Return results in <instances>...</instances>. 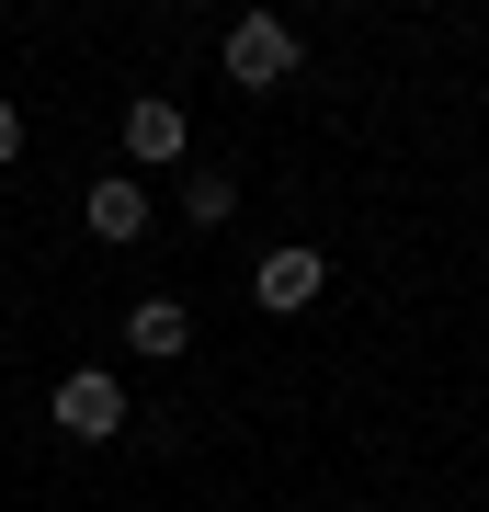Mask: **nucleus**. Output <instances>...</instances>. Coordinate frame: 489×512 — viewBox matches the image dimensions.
Masks as SVG:
<instances>
[{"label": "nucleus", "instance_id": "1", "mask_svg": "<svg viewBox=\"0 0 489 512\" xmlns=\"http://www.w3.org/2000/svg\"><path fill=\"white\" fill-rule=\"evenodd\" d=\"M217 69H228V92H285V80H296V35L273 12H239L228 46H217Z\"/></svg>", "mask_w": 489, "mask_h": 512}, {"label": "nucleus", "instance_id": "2", "mask_svg": "<svg viewBox=\"0 0 489 512\" xmlns=\"http://www.w3.org/2000/svg\"><path fill=\"white\" fill-rule=\"evenodd\" d=\"M46 410H57L69 444H114V433H126V376H114V365H69Z\"/></svg>", "mask_w": 489, "mask_h": 512}, {"label": "nucleus", "instance_id": "3", "mask_svg": "<svg viewBox=\"0 0 489 512\" xmlns=\"http://www.w3.org/2000/svg\"><path fill=\"white\" fill-rule=\"evenodd\" d=\"M80 217H91V239H114V251H137L160 205H148V183H126V171H114V183H91V205H80Z\"/></svg>", "mask_w": 489, "mask_h": 512}, {"label": "nucleus", "instance_id": "4", "mask_svg": "<svg viewBox=\"0 0 489 512\" xmlns=\"http://www.w3.org/2000/svg\"><path fill=\"white\" fill-rule=\"evenodd\" d=\"M319 285H330V262H319V251H262V274H251L262 308H319Z\"/></svg>", "mask_w": 489, "mask_h": 512}, {"label": "nucleus", "instance_id": "5", "mask_svg": "<svg viewBox=\"0 0 489 512\" xmlns=\"http://www.w3.org/2000/svg\"><path fill=\"white\" fill-rule=\"evenodd\" d=\"M182 137H194V126H182V103H160V92L126 103V160H182Z\"/></svg>", "mask_w": 489, "mask_h": 512}, {"label": "nucleus", "instance_id": "6", "mask_svg": "<svg viewBox=\"0 0 489 512\" xmlns=\"http://www.w3.org/2000/svg\"><path fill=\"white\" fill-rule=\"evenodd\" d=\"M126 342L148 353V365H171V353L194 342V319H182V296H137V319H126Z\"/></svg>", "mask_w": 489, "mask_h": 512}, {"label": "nucleus", "instance_id": "7", "mask_svg": "<svg viewBox=\"0 0 489 512\" xmlns=\"http://www.w3.org/2000/svg\"><path fill=\"white\" fill-rule=\"evenodd\" d=\"M182 217H194V228H228V217H239V183H228V171H205V183H182Z\"/></svg>", "mask_w": 489, "mask_h": 512}, {"label": "nucleus", "instance_id": "8", "mask_svg": "<svg viewBox=\"0 0 489 512\" xmlns=\"http://www.w3.org/2000/svg\"><path fill=\"white\" fill-rule=\"evenodd\" d=\"M23 160V114H12V92H0V171Z\"/></svg>", "mask_w": 489, "mask_h": 512}]
</instances>
